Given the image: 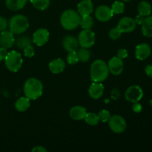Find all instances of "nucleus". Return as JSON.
I'll return each instance as SVG.
<instances>
[{"instance_id": "nucleus-26", "label": "nucleus", "mask_w": 152, "mask_h": 152, "mask_svg": "<svg viewBox=\"0 0 152 152\" xmlns=\"http://www.w3.org/2000/svg\"><path fill=\"white\" fill-rule=\"evenodd\" d=\"M77 55H78L79 60L83 62H86L90 59L91 52L86 48H82L77 50Z\"/></svg>"}, {"instance_id": "nucleus-18", "label": "nucleus", "mask_w": 152, "mask_h": 152, "mask_svg": "<svg viewBox=\"0 0 152 152\" xmlns=\"http://www.w3.org/2000/svg\"><path fill=\"white\" fill-rule=\"evenodd\" d=\"M86 114H87V111L86 108L80 105H76L73 107L70 110L69 115L71 118L74 120H82L85 119Z\"/></svg>"}, {"instance_id": "nucleus-37", "label": "nucleus", "mask_w": 152, "mask_h": 152, "mask_svg": "<svg viewBox=\"0 0 152 152\" xmlns=\"http://www.w3.org/2000/svg\"><path fill=\"white\" fill-rule=\"evenodd\" d=\"M7 53L8 52L7 51V49L3 47H0V62L4 60Z\"/></svg>"}, {"instance_id": "nucleus-19", "label": "nucleus", "mask_w": 152, "mask_h": 152, "mask_svg": "<svg viewBox=\"0 0 152 152\" xmlns=\"http://www.w3.org/2000/svg\"><path fill=\"white\" fill-rule=\"evenodd\" d=\"M142 35L148 38L152 37V16L149 15L145 16L142 21Z\"/></svg>"}, {"instance_id": "nucleus-7", "label": "nucleus", "mask_w": 152, "mask_h": 152, "mask_svg": "<svg viewBox=\"0 0 152 152\" xmlns=\"http://www.w3.org/2000/svg\"><path fill=\"white\" fill-rule=\"evenodd\" d=\"M142 96H143V91L140 86L137 85L130 86L125 93V97L126 100L132 103L140 101Z\"/></svg>"}, {"instance_id": "nucleus-12", "label": "nucleus", "mask_w": 152, "mask_h": 152, "mask_svg": "<svg viewBox=\"0 0 152 152\" xmlns=\"http://www.w3.org/2000/svg\"><path fill=\"white\" fill-rule=\"evenodd\" d=\"M95 16L100 22H108L114 16L111 7L106 5H101L95 10Z\"/></svg>"}, {"instance_id": "nucleus-38", "label": "nucleus", "mask_w": 152, "mask_h": 152, "mask_svg": "<svg viewBox=\"0 0 152 152\" xmlns=\"http://www.w3.org/2000/svg\"><path fill=\"white\" fill-rule=\"evenodd\" d=\"M145 73L148 77L152 78V65H148L145 68Z\"/></svg>"}, {"instance_id": "nucleus-1", "label": "nucleus", "mask_w": 152, "mask_h": 152, "mask_svg": "<svg viewBox=\"0 0 152 152\" xmlns=\"http://www.w3.org/2000/svg\"><path fill=\"white\" fill-rule=\"evenodd\" d=\"M91 78L93 82L102 83L108 77V65L102 59H96L91 65Z\"/></svg>"}, {"instance_id": "nucleus-22", "label": "nucleus", "mask_w": 152, "mask_h": 152, "mask_svg": "<svg viewBox=\"0 0 152 152\" xmlns=\"http://www.w3.org/2000/svg\"><path fill=\"white\" fill-rule=\"evenodd\" d=\"M31 105V99L27 96L19 98L15 102V108L20 112L26 111Z\"/></svg>"}, {"instance_id": "nucleus-10", "label": "nucleus", "mask_w": 152, "mask_h": 152, "mask_svg": "<svg viewBox=\"0 0 152 152\" xmlns=\"http://www.w3.org/2000/svg\"><path fill=\"white\" fill-rule=\"evenodd\" d=\"M137 23L134 19L131 17H123L119 21L117 28L121 31L122 33H130L135 30Z\"/></svg>"}, {"instance_id": "nucleus-16", "label": "nucleus", "mask_w": 152, "mask_h": 152, "mask_svg": "<svg viewBox=\"0 0 152 152\" xmlns=\"http://www.w3.org/2000/svg\"><path fill=\"white\" fill-rule=\"evenodd\" d=\"M62 45L67 51L72 52L77 51L80 45H79L78 39H76L75 37H72V36H66L65 37H64L63 40H62Z\"/></svg>"}, {"instance_id": "nucleus-42", "label": "nucleus", "mask_w": 152, "mask_h": 152, "mask_svg": "<svg viewBox=\"0 0 152 152\" xmlns=\"http://www.w3.org/2000/svg\"><path fill=\"white\" fill-rule=\"evenodd\" d=\"M122 1H131V0H122Z\"/></svg>"}, {"instance_id": "nucleus-41", "label": "nucleus", "mask_w": 152, "mask_h": 152, "mask_svg": "<svg viewBox=\"0 0 152 152\" xmlns=\"http://www.w3.org/2000/svg\"><path fill=\"white\" fill-rule=\"evenodd\" d=\"M149 103H150V105H151V106L152 107V99L149 101Z\"/></svg>"}, {"instance_id": "nucleus-9", "label": "nucleus", "mask_w": 152, "mask_h": 152, "mask_svg": "<svg viewBox=\"0 0 152 152\" xmlns=\"http://www.w3.org/2000/svg\"><path fill=\"white\" fill-rule=\"evenodd\" d=\"M108 68L109 72H111L113 75L118 76L122 74L124 68V65L122 59L118 58L117 56L111 58L108 62Z\"/></svg>"}, {"instance_id": "nucleus-34", "label": "nucleus", "mask_w": 152, "mask_h": 152, "mask_svg": "<svg viewBox=\"0 0 152 152\" xmlns=\"http://www.w3.org/2000/svg\"><path fill=\"white\" fill-rule=\"evenodd\" d=\"M8 27V22L4 17L0 16V31H4Z\"/></svg>"}, {"instance_id": "nucleus-39", "label": "nucleus", "mask_w": 152, "mask_h": 152, "mask_svg": "<svg viewBox=\"0 0 152 152\" xmlns=\"http://www.w3.org/2000/svg\"><path fill=\"white\" fill-rule=\"evenodd\" d=\"M33 152H47V149L43 146H36L32 149Z\"/></svg>"}, {"instance_id": "nucleus-13", "label": "nucleus", "mask_w": 152, "mask_h": 152, "mask_svg": "<svg viewBox=\"0 0 152 152\" xmlns=\"http://www.w3.org/2000/svg\"><path fill=\"white\" fill-rule=\"evenodd\" d=\"M15 43V38L13 34L10 31H1L0 34V45L6 49L13 47Z\"/></svg>"}, {"instance_id": "nucleus-30", "label": "nucleus", "mask_w": 152, "mask_h": 152, "mask_svg": "<svg viewBox=\"0 0 152 152\" xmlns=\"http://www.w3.org/2000/svg\"><path fill=\"white\" fill-rule=\"evenodd\" d=\"M79 57L77 55V51L68 52V54L67 56V62L70 65H75L79 62Z\"/></svg>"}, {"instance_id": "nucleus-21", "label": "nucleus", "mask_w": 152, "mask_h": 152, "mask_svg": "<svg viewBox=\"0 0 152 152\" xmlns=\"http://www.w3.org/2000/svg\"><path fill=\"white\" fill-rule=\"evenodd\" d=\"M28 0H5L6 7L12 11H18L23 8Z\"/></svg>"}, {"instance_id": "nucleus-28", "label": "nucleus", "mask_w": 152, "mask_h": 152, "mask_svg": "<svg viewBox=\"0 0 152 152\" xmlns=\"http://www.w3.org/2000/svg\"><path fill=\"white\" fill-rule=\"evenodd\" d=\"M86 123H88L90 126H96L99 123V119L98 114L95 113H87L86 117H85Z\"/></svg>"}, {"instance_id": "nucleus-27", "label": "nucleus", "mask_w": 152, "mask_h": 152, "mask_svg": "<svg viewBox=\"0 0 152 152\" xmlns=\"http://www.w3.org/2000/svg\"><path fill=\"white\" fill-rule=\"evenodd\" d=\"M94 25V21L91 16H81L80 19V25L83 28V29H91Z\"/></svg>"}, {"instance_id": "nucleus-35", "label": "nucleus", "mask_w": 152, "mask_h": 152, "mask_svg": "<svg viewBox=\"0 0 152 152\" xmlns=\"http://www.w3.org/2000/svg\"><path fill=\"white\" fill-rule=\"evenodd\" d=\"M117 57L120 58V59H126V57L128 56V51L126 49H124V48H122V49H120V50L117 51Z\"/></svg>"}, {"instance_id": "nucleus-6", "label": "nucleus", "mask_w": 152, "mask_h": 152, "mask_svg": "<svg viewBox=\"0 0 152 152\" xmlns=\"http://www.w3.org/2000/svg\"><path fill=\"white\" fill-rule=\"evenodd\" d=\"M79 45L82 48H89L95 43V34L91 29H83L78 36Z\"/></svg>"}, {"instance_id": "nucleus-29", "label": "nucleus", "mask_w": 152, "mask_h": 152, "mask_svg": "<svg viewBox=\"0 0 152 152\" xmlns=\"http://www.w3.org/2000/svg\"><path fill=\"white\" fill-rule=\"evenodd\" d=\"M125 9V4L123 1H116L111 6V10L114 14H120L123 13Z\"/></svg>"}, {"instance_id": "nucleus-33", "label": "nucleus", "mask_w": 152, "mask_h": 152, "mask_svg": "<svg viewBox=\"0 0 152 152\" xmlns=\"http://www.w3.org/2000/svg\"><path fill=\"white\" fill-rule=\"evenodd\" d=\"M24 55H25L26 57L31 58L34 56L35 54V50H34V47L32 45H28L26 48L23 49Z\"/></svg>"}, {"instance_id": "nucleus-25", "label": "nucleus", "mask_w": 152, "mask_h": 152, "mask_svg": "<svg viewBox=\"0 0 152 152\" xmlns=\"http://www.w3.org/2000/svg\"><path fill=\"white\" fill-rule=\"evenodd\" d=\"M31 44H32L31 38L30 37H27V36H22V37H19L16 41V45L19 49H24L27 46L31 45Z\"/></svg>"}, {"instance_id": "nucleus-36", "label": "nucleus", "mask_w": 152, "mask_h": 152, "mask_svg": "<svg viewBox=\"0 0 152 152\" xmlns=\"http://www.w3.org/2000/svg\"><path fill=\"white\" fill-rule=\"evenodd\" d=\"M132 110L135 113H140L142 110V107L141 104L139 103V102H134L132 105Z\"/></svg>"}, {"instance_id": "nucleus-11", "label": "nucleus", "mask_w": 152, "mask_h": 152, "mask_svg": "<svg viewBox=\"0 0 152 152\" xmlns=\"http://www.w3.org/2000/svg\"><path fill=\"white\" fill-rule=\"evenodd\" d=\"M50 34L45 28H39L34 32L33 35V42L37 46H42L48 41Z\"/></svg>"}, {"instance_id": "nucleus-14", "label": "nucleus", "mask_w": 152, "mask_h": 152, "mask_svg": "<svg viewBox=\"0 0 152 152\" xmlns=\"http://www.w3.org/2000/svg\"><path fill=\"white\" fill-rule=\"evenodd\" d=\"M151 53L150 46L147 43H142L138 45L135 48V56L139 60H145L148 59Z\"/></svg>"}, {"instance_id": "nucleus-32", "label": "nucleus", "mask_w": 152, "mask_h": 152, "mask_svg": "<svg viewBox=\"0 0 152 152\" xmlns=\"http://www.w3.org/2000/svg\"><path fill=\"white\" fill-rule=\"evenodd\" d=\"M98 116H99V121L102 122V123H106V122H108L111 117L110 112L107 111V110H102L98 114Z\"/></svg>"}, {"instance_id": "nucleus-15", "label": "nucleus", "mask_w": 152, "mask_h": 152, "mask_svg": "<svg viewBox=\"0 0 152 152\" xmlns=\"http://www.w3.org/2000/svg\"><path fill=\"white\" fill-rule=\"evenodd\" d=\"M77 10L81 16H89L93 13L94 4L91 0H83L77 5Z\"/></svg>"}, {"instance_id": "nucleus-17", "label": "nucleus", "mask_w": 152, "mask_h": 152, "mask_svg": "<svg viewBox=\"0 0 152 152\" xmlns=\"http://www.w3.org/2000/svg\"><path fill=\"white\" fill-rule=\"evenodd\" d=\"M104 92L103 85L101 83L94 82L89 88L88 93L91 97L94 99H98L102 96Z\"/></svg>"}, {"instance_id": "nucleus-3", "label": "nucleus", "mask_w": 152, "mask_h": 152, "mask_svg": "<svg viewBox=\"0 0 152 152\" xmlns=\"http://www.w3.org/2000/svg\"><path fill=\"white\" fill-rule=\"evenodd\" d=\"M81 16L75 10H66L62 13L60 18V23L62 28L68 31H71L80 25Z\"/></svg>"}, {"instance_id": "nucleus-40", "label": "nucleus", "mask_w": 152, "mask_h": 152, "mask_svg": "<svg viewBox=\"0 0 152 152\" xmlns=\"http://www.w3.org/2000/svg\"><path fill=\"white\" fill-rule=\"evenodd\" d=\"M144 18H145L144 16H141V15L139 14L136 16V18H135L134 20H135V22H136L137 24H138V25H141L142 22V21H143Z\"/></svg>"}, {"instance_id": "nucleus-8", "label": "nucleus", "mask_w": 152, "mask_h": 152, "mask_svg": "<svg viewBox=\"0 0 152 152\" xmlns=\"http://www.w3.org/2000/svg\"><path fill=\"white\" fill-rule=\"evenodd\" d=\"M108 123L111 130L114 133H122L126 129V120L120 115H114L111 117Z\"/></svg>"}, {"instance_id": "nucleus-5", "label": "nucleus", "mask_w": 152, "mask_h": 152, "mask_svg": "<svg viewBox=\"0 0 152 152\" xmlns=\"http://www.w3.org/2000/svg\"><path fill=\"white\" fill-rule=\"evenodd\" d=\"M23 59L19 52L12 50L8 52L4 59V64L7 69L11 72H16L22 67Z\"/></svg>"}, {"instance_id": "nucleus-20", "label": "nucleus", "mask_w": 152, "mask_h": 152, "mask_svg": "<svg viewBox=\"0 0 152 152\" xmlns=\"http://www.w3.org/2000/svg\"><path fill=\"white\" fill-rule=\"evenodd\" d=\"M65 68V63L62 59H56L49 63V69L53 74H59L62 72Z\"/></svg>"}, {"instance_id": "nucleus-4", "label": "nucleus", "mask_w": 152, "mask_h": 152, "mask_svg": "<svg viewBox=\"0 0 152 152\" xmlns=\"http://www.w3.org/2000/svg\"><path fill=\"white\" fill-rule=\"evenodd\" d=\"M8 27L10 31L13 34H21L25 33L29 28V22L28 18L24 15H15L9 20Z\"/></svg>"}, {"instance_id": "nucleus-24", "label": "nucleus", "mask_w": 152, "mask_h": 152, "mask_svg": "<svg viewBox=\"0 0 152 152\" xmlns=\"http://www.w3.org/2000/svg\"><path fill=\"white\" fill-rule=\"evenodd\" d=\"M31 2L37 10H45L48 7L50 4V0H31Z\"/></svg>"}, {"instance_id": "nucleus-31", "label": "nucleus", "mask_w": 152, "mask_h": 152, "mask_svg": "<svg viewBox=\"0 0 152 152\" xmlns=\"http://www.w3.org/2000/svg\"><path fill=\"white\" fill-rule=\"evenodd\" d=\"M122 35V32L118 28H114L109 31L108 33V36H109L110 38L113 40H117L121 37Z\"/></svg>"}, {"instance_id": "nucleus-23", "label": "nucleus", "mask_w": 152, "mask_h": 152, "mask_svg": "<svg viewBox=\"0 0 152 152\" xmlns=\"http://www.w3.org/2000/svg\"><path fill=\"white\" fill-rule=\"evenodd\" d=\"M138 13L141 16H148L151 13V5L149 2L146 1H142L139 3L137 6Z\"/></svg>"}, {"instance_id": "nucleus-2", "label": "nucleus", "mask_w": 152, "mask_h": 152, "mask_svg": "<svg viewBox=\"0 0 152 152\" xmlns=\"http://www.w3.org/2000/svg\"><path fill=\"white\" fill-rule=\"evenodd\" d=\"M24 93L30 99H37L43 93V85L37 78H29L24 85Z\"/></svg>"}]
</instances>
